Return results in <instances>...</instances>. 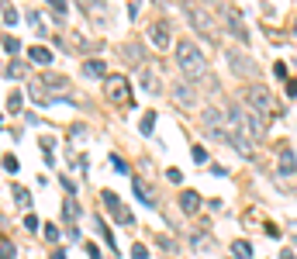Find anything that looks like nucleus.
Returning <instances> with one entry per match:
<instances>
[{
    "label": "nucleus",
    "mask_w": 297,
    "mask_h": 259,
    "mask_svg": "<svg viewBox=\"0 0 297 259\" xmlns=\"http://www.w3.org/2000/svg\"><path fill=\"white\" fill-rule=\"evenodd\" d=\"M180 211H183V214H197V211H201V194H197V190H183V194H180Z\"/></svg>",
    "instance_id": "obj_11"
},
{
    "label": "nucleus",
    "mask_w": 297,
    "mask_h": 259,
    "mask_svg": "<svg viewBox=\"0 0 297 259\" xmlns=\"http://www.w3.org/2000/svg\"><path fill=\"white\" fill-rule=\"evenodd\" d=\"M194 163H201V166L208 163V152H204V145H194Z\"/></svg>",
    "instance_id": "obj_32"
},
{
    "label": "nucleus",
    "mask_w": 297,
    "mask_h": 259,
    "mask_svg": "<svg viewBox=\"0 0 297 259\" xmlns=\"http://www.w3.org/2000/svg\"><path fill=\"white\" fill-rule=\"evenodd\" d=\"M14 256H17V249H14L10 242H3V246H0V259H14Z\"/></svg>",
    "instance_id": "obj_31"
},
{
    "label": "nucleus",
    "mask_w": 297,
    "mask_h": 259,
    "mask_svg": "<svg viewBox=\"0 0 297 259\" xmlns=\"http://www.w3.org/2000/svg\"><path fill=\"white\" fill-rule=\"evenodd\" d=\"M228 118H231V128H238L245 138H252V142H259L266 128H263V118L259 114H252V111H245V107H228Z\"/></svg>",
    "instance_id": "obj_2"
},
{
    "label": "nucleus",
    "mask_w": 297,
    "mask_h": 259,
    "mask_svg": "<svg viewBox=\"0 0 297 259\" xmlns=\"http://www.w3.org/2000/svg\"><path fill=\"white\" fill-rule=\"evenodd\" d=\"M176 63L183 69V76L190 83H201L208 76V66H204V52L194 45V42H176Z\"/></svg>",
    "instance_id": "obj_1"
},
{
    "label": "nucleus",
    "mask_w": 297,
    "mask_h": 259,
    "mask_svg": "<svg viewBox=\"0 0 297 259\" xmlns=\"http://www.w3.org/2000/svg\"><path fill=\"white\" fill-rule=\"evenodd\" d=\"M24 228H28V232H38V218L28 214V218H24Z\"/></svg>",
    "instance_id": "obj_37"
},
{
    "label": "nucleus",
    "mask_w": 297,
    "mask_h": 259,
    "mask_svg": "<svg viewBox=\"0 0 297 259\" xmlns=\"http://www.w3.org/2000/svg\"><path fill=\"white\" fill-rule=\"evenodd\" d=\"M31 63H38V66H49V63H52V52H49L45 45H35V49H31Z\"/></svg>",
    "instance_id": "obj_18"
},
{
    "label": "nucleus",
    "mask_w": 297,
    "mask_h": 259,
    "mask_svg": "<svg viewBox=\"0 0 297 259\" xmlns=\"http://www.w3.org/2000/svg\"><path fill=\"white\" fill-rule=\"evenodd\" d=\"M183 14L190 17V24H194L208 42H215V38H218V28H215V21H211V14H208V10H201L197 3H190V0H187V3H183Z\"/></svg>",
    "instance_id": "obj_3"
},
{
    "label": "nucleus",
    "mask_w": 297,
    "mask_h": 259,
    "mask_svg": "<svg viewBox=\"0 0 297 259\" xmlns=\"http://www.w3.org/2000/svg\"><path fill=\"white\" fill-rule=\"evenodd\" d=\"M14 200H17V207H28V204H31V194H28L24 187H14Z\"/></svg>",
    "instance_id": "obj_23"
},
{
    "label": "nucleus",
    "mask_w": 297,
    "mask_h": 259,
    "mask_svg": "<svg viewBox=\"0 0 297 259\" xmlns=\"http://www.w3.org/2000/svg\"><path fill=\"white\" fill-rule=\"evenodd\" d=\"M83 10H86V17H97V21H104L107 14H104V0H76Z\"/></svg>",
    "instance_id": "obj_14"
},
{
    "label": "nucleus",
    "mask_w": 297,
    "mask_h": 259,
    "mask_svg": "<svg viewBox=\"0 0 297 259\" xmlns=\"http://www.w3.org/2000/svg\"><path fill=\"white\" fill-rule=\"evenodd\" d=\"M7 76H10V80H21V76H28V66L24 63H10L7 66Z\"/></svg>",
    "instance_id": "obj_22"
},
{
    "label": "nucleus",
    "mask_w": 297,
    "mask_h": 259,
    "mask_svg": "<svg viewBox=\"0 0 297 259\" xmlns=\"http://www.w3.org/2000/svg\"><path fill=\"white\" fill-rule=\"evenodd\" d=\"M231 253L238 259H252V246L249 242H231Z\"/></svg>",
    "instance_id": "obj_20"
},
{
    "label": "nucleus",
    "mask_w": 297,
    "mask_h": 259,
    "mask_svg": "<svg viewBox=\"0 0 297 259\" xmlns=\"http://www.w3.org/2000/svg\"><path fill=\"white\" fill-rule=\"evenodd\" d=\"M3 49H7V56H17V52H21V42L7 35V38H3Z\"/></svg>",
    "instance_id": "obj_26"
},
{
    "label": "nucleus",
    "mask_w": 297,
    "mask_h": 259,
    "mask_svg": "<svg viewBox=\"0 0 297 259\" xmlns=\"http://www.w3.org/2000/svg\"><path fill=\"white\" fill-rule=\"evenodd\" d=\"M52 259H66V253H63V249H56V253H52Z\"/></svg>",
    "instance_id": "obj_41"
},
{
    "label": "nucleus",
    "mask_w": 297,
    "mask_h": 259,
    "mask_svg": "<svg viewBox=\"0 0 297 259\" xmlns=\"http://www.w3.org/2000/svg\"><path fill=\"white\" fill-rule=\"evenodd\" d=\"M121 52H125V59H128V63H139V59H142V52H139V45H125Z\"/></svg>",
    "instance_id": "obj_27"
},
{
    "label": "nucleus",
    "mask_w": 297,
    "mask_h": 259,
    "mask_svg": "<svg viewBox=\"0 0 297 259\" xmlns=\"http://www.w3.org/2000/svg\"><path fill=\"white\" fill-rule=\"evenodd\" d=\"M104 90H107V97H111L118 107H132V104H135V100H132V86H128L125 76H104Z\"/></svg>",
    "instance_id": "obj_4"
},
{
    "label": "nucleus",
    "mask_w": 297,
    "mask_h": 259,
    "mask_svg": "<svg viewBox=\"0 0 297 259\" xmlns=\"http://www.w3.org/2000/svg\"><path fill=\"white\" fill-rule=\"evenodd\" d=\"M0 17H3V24H17V10L10 3H0Z\"/></svg>",
    "instance_id": "obj_21"
},
{
    "label": "nucleus",
    "mask_w": 297,
    "mask_h": 259,
    "mask_svg": "<svg viewBox=\"0 0 297 259\" xmlns=\"http://www.w3.org/2000/svg\"><path fill=\"white\" fill-rule=\"evenodd\" d=\"M45 239L56 242V239H59V228H56V225H45Z\"/></svg>",
    "instance_id": "obj_38"
},
{
    "label": "nucleus",
    "mask_w": 297,
    "mask_h": 259,
    "mask_svg": "<svg viewBox=\"0 0 297 259\" xmlns=\"http://www.w3.org/2000/svg\"><path fill=\"white\" fill-rule=\"evenodd\" d=\"M294 170H297L294 152H291V149H284V152H280V173H294Z\"/></svg>",
    "instance_id": "obj_19"
},
{
    "label": "nucleus",
    "mask_w": 297,
    "mask_h": 259,
    "mask_svg": "<svg viewBox=\"0 0 297 259\" xmlns=\"http://www.w3.org/2000/svg\"><path fill=\"white\" fill-rule=\"evenodd\" d=\"M132 259H148V249H146V246H142V242H139V246L132 249Z\"/></svg>",
    "instance_id": "obj_35"
},
{
    "label": "nucleus",
    "mask_w": 297,
    "mask_h": 259,
    "mask_svg": "<svg viewBox=\"0 0 297 259\" xmlns=\"http://www.w3.org/2000/svg\"><path fill=\"white\" fill-rule=\"evenodd\" d=\"M273 73H277V76L287 83V63H273Z\"/></svg>",
    "instance_id": "obj_36"
},
{
    "label": "nucleus",
    "mask_w": 297,
    "mask_h": 259,
    "mask_svg": "<svg viewBox=\"0 0 297 259\" xmlns=\"http://www.w3.org/2000/svg\"><path fill=\"white\" fill-rule=\"evenodd\" d=\"M152 128H155V111H148L146 118H142V131H146V135H148V131H152Z\"/></svg>",
    "instance_id": "obj_30"
},
{
    "label": "nucleus",
    "mask_w": 297,
    "mask_h": 259,
    "mask_svg": "<svg viewBox=\"0 0 297 259\" xmlns=\"http://www.w3.org/2000/svg\"><path fill=\"white\" fill-rule=\"evenodd\" d=\"M287 232H294V235H297V221H294V225H287Z\"/></svg>",
    "instance_id": "obj_43"
},
{
    "label": "nucleus",
    "mask_w": 297,
    "mask_h": 259,
    "mask_svg": "<svg viewBox=\"0 0 297 259\" xmlns=\"http://www.w3.org/2000/svg\"><path fill=\"white\" fill-rule=\"evenodd\" d=\"M63 214H66L70 221H76V218H79V211H76V200H73V197H70V200L63 204Z\"/></svg>",
    "instance_id": "obj_25"
},
{
    "label": "nucleus",
    "mask_w": 297,
    "mask_h": 259,
    "mask_svg": "<svg viewBox=\"0 0 297 259\" xmlns=\"http://www.w3.org/2000/svg\"><path fill=\"white\" fill-rule=\"evenodd\" d=\"M228 31H231L238 42H249V31H245V24H242L238 10H228Z\"/></svg>",
    "instance_id": "obj_13"
},
{
    "label": "nucleus",
    "mask_w": 297,
    "mask_h": 259,
    "mask_svg": "<svg viewBox=\"0 0 297 259\" xmlns=\"http://www.w3.org/2000/svg\"><path fill=\"white\" fill-rule=\"evenodd\" d=\"M132 187H135V197H139L142 204H152V197H148V190H146V183H142V180H135Z\"/></svg>",
    "instance_id": "obj_24"
},
{
    "label": "nucleus",
    "mask_w": 297,
    "mask_h": 259,
    "mask_svg": "<svg viewBox=\"0 0 297 259\" xmlns=\"http://www.w3.org/2000/svg\"><path fill=\"white\" fill-rule=\"evenodd\" d=\"M3 170H7V173H17V170H21V163H17L14 156H7V159H3Z\"/></svg>",
    "instance_id": "obj_33"
},
{
    "label": "nucleus",
    "mask_w": 297,
    "mask_h": 259,
    "mask_svg": "<svg viewBox=\"0 0 297 259\" xmlns=\"http://www.w3.org/2000/svg\"><path fill=\"white\" fill-rule=\"evenodd\" d=\"M100 200H104V204L111 207V218H114L118 225H132V221H135V218H132V211H128V207H125L121 200H118V194L104 190V194H100Z\"/></svg>",
    "instance_id": "obj_7"
},
{
    "label": "nucleus",
    "mask_w": 297,
    "mask_h": 259,
    "mask_svg": "<svg viewBox=\"0 0 297 259\" xmlns=\"http://www.w3.org/2000/svg\"><path fill=\"white\" fill-rule=\"evenodd\" d=\"M280 259H294V253H291V249H284V253H280Z\"/></svg>",
    "instance_id": "obj_42"
},
{
    "label": "nucleus",
    "mask_w": 297,
    "mask_h": 259,
    "mask_svg": "<svg viewBox=\"0 0 297 259\" xmlns=\"http://www.w3.org/2000/svg\"><path fill=\"white\" fill-rule=\"evenodd\" d=\"M21 104H24V97H21V93L14 90V93L7 97V111H21Z\"/></svg>",
    "instance_id": "obj_28"
},
{
    "label": "nucleus",
    "mask_w": 297,
    "mask_h": 259,
    "mask_svg": "<svg viewBox=\"0 0 297 259\" xmlns=\"http://www.w3.org/2000/svg\"><path fill=\"white\" fill-rule=\"evenodd\" d=\"M45 3H49V7H52L59 17H66V0H45Z\"/></svg>",
    "instance_id": "obj_29"
},
{
    "label": "nucleus",
    "mask_w": 297,
    "mask_h": 259,
    "mask_svg": "<svg viewBox=\"0 0 297 259\" xmlns=\"http://www.w3.org/2000/svg\"><path fill=\"white\" fill-rule=\"evenodd\" d=\"M245 100H249V111L252 114H270L273 111V93L259 83H249L245 86Z\"/></svg>",
    "instance_id": "obj_5"
},
{
    "label": "nucleus",
    "mask_w": 297,
    "mask_h": 259,
    "mask_svg": "<svg viewBox=\"0 0 297 259\" xmlns=\"http://www.w3.org/2000/svg\"><path fill=\"white\" fill-rule=\"evenodd\" d=\"M111 166H114V170H118V173H128V163H125V159H121V156H111Z\"/></svg>",
    "instance_id": "obj_34"
},
{
    "label": "nucleus",
    "mask_w": 297,
    "mask_h": 259,
    "mask_svg": "<svg viewBox=\"0 0 297 259\" xmlns=\"http://www.w3.org/2000/svg\"><path fill=\"white\" fill-rule=\"evenodd\" d=\"M224 142H228V145H231V149H235L242 159H252V156H256V149H252V138H245L238 128H231V135H224Z\"/></svg>",
    "instance_id": "obj_8"
},
{
    "label": "nucleus",
    "mask_w": 297,
    "mask_h": 259,
    "mask_svg": "<svg viewBox=\"0 0 297 259\" xmlns=\"http://www.w3.org/2000/svg\"><path fill=\"white\" fill-rule=\"evenodd\" d=\"M86 256H90V259H104V256H100V249H97L93 242H86Z\"/></svg>",
    "instance_id": "obj_39"
},
{
    "label": "nucleus",
    "mask_w": 297,
    "mask_h": 259,
    "mask_svg": "<svg viewBox=\"0 0 297 259\" xmlns=\"http://www.w3.org/2000/svg\"><path fill=\"white\" fill-rule=\"evenodd\" d=\"M173 100H176L180 107H197V90H194L190 83H176V86H173Z\"/></svg>",
    "instance_id": "obj_10"
},
{
    "label": "nucleus",
    "mask_w": 297,
    "mask_h": 259,
    "mask_svg": "<svg viewBox=\"0 0 297 259\" xmlns=\"http://www.w3.org/2000/svg\"><path fill=\"white\" fill-rule=\"evenodd\" d=\"M148 42H152V49H159V52L173 49V28H169V21H152V24H148Z\"/></svg>",
    "instance_id": "obj_6"
},
{
    "label": "nucleus",
    "mask_w": 297,
    "mask_h": 259,
    "mask_svg": "<svg viewBox=\"0 0 297 259\" xmlns=\"http://www.w3.org/2000/svg\"><path fill=\"white\" fill-rule=\"evenodd\" d=\"M104 73H107L104 59H86V63H83V76H90V80H93V76H104Z\"/></svg>",
    "instance_id": "obj_15"
},
{
    "label": "nucleus",
    "mask_w": 297,
    "mask_h": 259,
    "mask_svg": "<svg viewBox=\"0 0 297 259\" xmlns=\"http://www.w3.org/2000/svg\"><path fill=\"white\" fill-rule=\"evenodd\" d=\"M139 83H142V90H146V93H159V76H155V69H146Z\"/></svg>",
    "instance_id": "obj_16"
},
{
    "label": "nucleus",
    "mask_w": 297,
    "mask_h": 259,
    "mask_svg": "<svg viewBox=\"0 0 297 259\" xmlns=\"http://www.w3.org/2000/svg\"><path fill=\"white\" fill-rule=\"evenodd\" d=\"M38 83H42L45 90H52V93H59V90H66V86H70V80H66L63 73H45Z\"/></svg>",
    "instance_id": "obj_12"
},
{
    "label": "nucleus",
    "mask_w": 297,
    "mask_h": 259,
    "mask_svg": "<svg viewBox=\"0 0 297 259\" xmlns=\"http://www.w3.org/2000/svg\"><path fill=\"white\" fill-rule=\"evenodd\" d=\"M294 31H297V21H294Z\"/></svg>",
    "instance_id": "obj_44"
},
{
    "label": "nucleus",
    "mask_w": 297,
    "mask_h": 259,
    "mask_svg": "<svg viewBox=\"0 0 297 259\" xmlns=\"http://www.w3.org/2000/svg\"><path fill=\"white\" fill-rule=\"evenodd\" d=\"M228 66H231V73H238V76H256V73H259V66L252 63V59H245V56H238V52H228Z\"/></svg>",
    "instance_id": "obj_9"
},
{
    "label": "nucleus",
    "mask_w": 297,
    "mask_h": 259,
    "mask_svg": "<svg viewBox=\"0 0 297 259\" xmlns=\"http://www.w3.org/2000/svg\"><path fill=\"white\" fill-rule=\"evenodd\" d=\"M287 93H291V97H297V80H287Z\"/></svg>",
    "instance_id": "obj_40"
},
{
    "label": "nucleus",
    "mask_w": 297,
    "mask_h": 259,
    "mask_svg": "<svg viewBox=\"0 0 297 259\" xmlns=\"http://www.w3.org/2000/svg\"><path fill=\"white\" fill-rule=\"evenodd\" d=\"M204 125H208V131L222 128V111H218V107H208V111H204Z\"/></svg>",
    "instance_id": "obj_17"
}]
</instances>
